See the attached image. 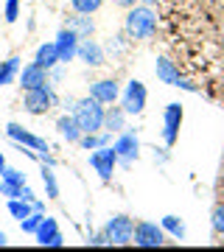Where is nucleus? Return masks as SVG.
<instances>
[{"mask_svg": "<svg viewBox=\"0 0 224 252\" xmlns=\"http://www.w3.org/2000/svg\"><path fill=\"white\" fill-rule=\"evenodd\" d=\"M124 31L129 39H152L157 31V14L152 11V6H132L126 11Z\"/></svg>", "mask_w": 224, "mask_h": 252, "instance_id": "nucleus-1", "label": "nucleus"}, {"mask_svg": "<svg viewBox=\"0 0 224 252\" xmlns=\"http://www.w3.org/2000/svg\"><path fill=\"white\" fill-rule=\"evenodd\" d=\"M104 104L96 101L93 95L87 98L76 101V107H73V118H76V124H79L81 135H93V132H101L104 129Z\"/></svg>", "mask_w": 224, "mask_h": 252, "instance_id": "nucleus-2", "label": "nucleus"}, {"mask_svg": "<svg viewBox=\"0 0 224 252\" xmlns=\"http://www.w3.org/2000/svg\"><path fill=\"white\" fill-rule=\"evenodd\" d=\"M54 104H56V93H54V87H51V81L42 84V87L26 90V98H23V107H26L28 115H45Z\"/></svg>", "mask_w": 224, "mask_h": 252, "instance_id": "nucleus-3", "label": "nucleus"}, {"mask_svg": "<svg viewBox=\"0 0 224 252\" xmlns=\"http://www.w3.org/2000/svg\"><path fill=\"white\" fill-rule=\"evenodd\" d=\"M104 235H107L109 247H124V244H132L134 235V221L129 216H112L104 227Z\"/></svg>", "mask_w": 224, "mask_h": 252, "instance_id": "nucleus-4", "label": "nucleus"}, {"mask_svg": "<svg viewBox=\"0 0 224 252\" xmlns=\"http://www.w3.org/2000/svg\"><path fill=\"white\" fill-rule=\"evenodd\" d=\"M157 79L162 81V84H171V87H179V90H185V93H196L199 87L193 84L191 79H185V76H179V70H177V64L171 62V59H165V56H160L157 59Z\"/></svg>", "mask_w": 224, "mask_h": 252, "instance_id": "nucleus-5", "label": "nucleus"}, {"mask_svg": "<svg viewBox=\"0 0 224 252\" xmlns=\"http://www.w3.org/2000/svg\"><path fill=\"white\" fill-rule=\"evenodd\" d=\"M132 244L143 247V250L162 247V244H165V230H162V224H154V221H137V224H134Z\"/></svg>", "mask_w": 224, "mask_h": 252, "instance_id": "nucleus-6", "label": "nucleus"}, {"mask_svg": "<svg viewBox=\"0 0 224 252\" xmlns=\"http://www.w3.org/2000/svg\"><path fill=\"white\" fill-rule=\"evenodd\" d=\"M182 118H185L182 104H168V107H165V115H162V143H165V149H171V146L179 140Z\"/></svg>", "mask_w": 224, "mask_h": 252, "instance_id": "nucleus-7", "label": "nucleus"}, {"mask_svg": "<svg viewBox=\"0 0 224 252\" xmlns=\"http://www.w3.org/2000/svg\"><path fill=\"white\" fill-rule=\"evenodd\" d=\"M90 165L96 168V174L101 177V182H109L112 180V171L118 165V152L112 146H101V149H93L90 154Z\"/></svg>", "mask_w": 224, "mask_h": 252, "instance_id": "nucleus-8", "label": "nucleus"}, {"mask_svg": "<svg viewBox=\"0 0 224 252\" xmlns=\"http://www.w3.org/2000/svg\"><path fill=\"white\" fill-rule=\"evenodd\" d=\"M112 149L118 152V162H121V165H132V162L140 157V140L134 135V129H124V132L118 135V140L112 143Z\"/></svg>", "mask_w": 224, "mask_h": 252, "instance_id": "nucleus-9", "label": "nucleus"}, {"mask_svg": "<svg viewBox=\"0 0 224 252\" xmlns=\"http://www.w3.org/2000/svg\"><path fill=\"white\" fill-rule=\"evenodd\" d=\"M146 101H149V93H146V84L143 81L132 79L126 84L124 90V101H121V107L126 109V115H140L146 109Z\"/></svg>", "mask_w": 224, "mask_h": 252, "instance_id": "nucleus-10", "label": "nucleus"}, {"mask_svg": "<svg viewBox=\"0 0 224 252\" xmlns=\"http://www.w3.org/2000/svg\"><path fill=\"white\" fill-rule=\"evenodd\" d=\"M6 135H9L17 146H28V149H34L36 154H39V152H51V146L45 143L42 137H36L34 132L23 129L20 124H9V126H6Z\"/></svg>", "mask_w": 224, "mask_h": 252, "instance_id": "nucleus-11", "label": "nucleus"}, {"mask_svg": "<svg viewBox=\"0 0 224 252\" xmlns=\"http://www.w3.org/2000/svg\"><path fill=\"white\" fill-rule=\"evenodd\" d=\"M56 54H59V64H67L76 59V51H79V34H73L70 28H62L59 34H56Z\"/></svg>", "mask_w": 224, "mask_h": 252, "instance_id": "nucleus-12", "label": "nucleus"}, {"mask_svg": "<svg viewBox=\"0 0 224 252\" xmlns=\"http://www.w3.org/2000/svg\"><path fill=\"white\" fill-rule=\"evenodd\" d=\"M34 238H36L39 247H62L64 244V235L59 233V224H56V219H51V216L42 219V224L36 227Z\"/></svg>", "mask_w": 224, "mask_h": 252, "instance_id": "nucleus-13", "label": "nucleus"}, {"mask_svg": "<svg viewBox=\"0 0 224 252\" xmlns=\"http://www.w3.org/2000/svg\"><path fill=\"white\" fill-rule=\"evenodd\" d=\"M76 56H79L84 64H90V67H101V64L107 62V56H104V48L96 42V39H81L79 42V51H76Z\"/></svg>", "mask_w": 224, "mask_h": 252, "instance_id": "nucleus-14", "label": "nucleus"}, {"mask_svg": "<svg viewBox=\"0 0 224 252\" xmlns=\"http://www.w3.org/2000/svg\"><path fill=\"white\" fill-rule=\"evenodd\" d=\"M20 87L23 90H34V87H42V84H48V70L45 67H39L36 62H31V64H26L23 70H20Z\"/></svg>", "mask_w": 224, "mask_h": 252, "instance_id": "nucleus-15", "label": "nucleus"}, {"mask_svg": "<svg viewBox=\"0 0 224 252\" xmlns=\"http://www.w3.org/2000/svg\"><path fill=\"white\" fill-rule=\"evenodd\" d=\"M90 95L101 104H115L121 90H118V81L115 79H101V81H93L90 84Z\"/></svg>", "mask_w": 224, "mask_h": 252, "instance_id": "nucleus-16", "label": "nucleus"}, {"mask_svg": "<svg viewBox=\"0 0 224 252\" xmlns=\"http://www.w3.org/2000/svg\"><path fill=\"white\" fill-rule=\"evenodd\" d=\"M126 109L124 107H107L104 109V129L112 132V135H121L126 129Z\"/></svg>", "mask_w": 224, "mask_h": 252, "instance_id": "nucleus-17", "label": "nucleus"}, {"mask_svg": "<svg viewBox=\"0 0 224 252\" xmlns=\"http://www.w3.org/2000/svg\"><path fill=\"white\" fill-rule=\"evenodd\" d=\"M56 129H59V135H62L67 143H79L81 140V129H79V124H76L73 112L70 115H59L56 118Z\"/></svg>", "mask_w": 224, "mask_h": 252, "instance_id": "nucleus-18", "label": "nucleus"}, {"mask_svg": "<svg viewBox=\"0 0 224 252\" xmlns=\"http://www.w3.org/2000/svg\"><path fill=\"white\" fill-rule=\"evenodd\" d=\"M64 28H70L73 34H79V39H87V36H93V31H96V23L90 20V14H73L70 20H67V26Z\"/></svg>", "mask_w": 224, "mask_h": 252, "instance_id": "nucleus-19", "label": "nucleus"}, {"mask_svg": "<svg viewBox=\"0 0 224 252\" xmlns=\"http://www.w3.org/2000/svg\"><path fill=\"white\" fill-rule=\"evenodd\" d=\"M39 67L45 70H54L56 64H59V54H56V42H42V45L36 48V59H34Z\"/></svg>", "mask_w": 224, "mask_h": 252, "instance_id": "nucleus-20", "label": "nucleus"}, {"mask_svg": "<svg viewBox=\"0 0 224 252\" xmlns=\"http://www.w3.org/2000/svg\"><path fill=\"white\" fill-rule=\"evenodd\" d=\"M79 146L84 152H93V149H101V146H112V132L101 129V132H93V135H81Z\"/></svg>", "mask_w": 224, "mask_h": 252, "instance_id": "nucleus-21", "label": "nucleus"}, {"mask_svg": "<svg viewBox=\"0 0 224 252\" xmlns=\"http://www.w3.org/2000/svg\"><path fill=\"white\" fill-rule=\"evenodd\" d=\"M20 76V56H11L6 62H0V87H6Z\"/></svg>", "mask_w": 224, "mask_h": 252, "instance_id": "nucleus-22", "label": "nucleus"}, {"mask_svg": "<svg viewBox=\"0 0 224 252\" xmlns=\"http://www.w3.org/2000/svg\"><path fill=\"white\" fill-rule=\"evenodd\" d=\"M162 230L171 233L177 241H185V235H188V230H185V224H182V219H177V216H162Z\"/></svg>", "mask_w": 224, "mask_h": 252, "instance_id": "nucleus-23", "label": "nucleus"}, {"mask_svg": "<svg viewBox=\"0 0 224 252\" xmlns=\"http://www.w3.org/2000/svg\"><path fill=\"white\" fill-rule=\"evenodd\" d=\"M9 213L17 219V221H23L26 216L34 213V202H26V199H9Z\"/></svg>", "mask_w": 224, "mask_h": 252, "instance_id": "nucleus-24", "label": "nucleus"}, {"mask_svg": "<svg viewBox=\"0 0 224 252\" xmlns=\"http://www.w3.org/2000/svg\"><path fill=\"white\" fill-rule=\"evenodd\" d=\"M42 182H45V193H48V199H59V182H56L54 165H42Z\"/></svg>", "mask_w": 224, "mask_h": 252, "instance_id": "nucleus-25", "label": "nucleus"}, {"mask_svg": "<svg viewBox=\"0 0 224 252\" xmlns=\"http://www.w3.org/2000/svg\"><path fill=\"white\" fill-rule=\"evenodd\" d=\"M70 3H73V9L79 11V14H96L104 0H70Z\"/></svg>", "mask_w": 224, "mask_h": 252, "instance_id": "nucleus-26", "label": "nucleus"}, {"mask_svg": "<svg viewBox=\"0 0 224 252\" xmlns=\"http://www.w3.org/2000/svg\"><path fill=\"white\" fill-rule=\"evenodd\" d=\"M42 219H45V213H39V210H34L31 216H26L23 221H20V227H23V233H31V235H34V233H36V227L42 224Z\"/></svg>", "mask_w": 224, "mask_h": 252, "instance_id": "nucleus-27", "label": "nucleus"}, {"mask_svg": "<svg viewBox=\"0 0 224 252\" xmlns=\"http://www.w3.org/2000/svg\"><path fill=\"white\" fill-rule=\"evenodd\" d=\"M0 180H3V182H11V185H26V174L6 165V168H3V174H0Z\"/></svg>", "mask_w": 224, "mask_h": 252, "instance_id": "nucleus-28", "label": "nucleus"}, {"mask_svg": "<svg viewBox=\"0 0 224 252\" xmlns=\"http://www.w3.org/2000/svg\"><path fill=\"white\" fill-rule=\"evenodd\" d=\"M213 230L219 235H224V205H216L213 207Z\"/></svg>", "mask_w": 224, "mask_h": 252, "instance_id": "nucleus-29", "label": "nucleus"}, {"mask_svg": "<svg viewBox=\"0 0 224 252\" xmlns=\"http://www.w3.org/2000/svg\"><path fill=\"white\" fill-rule=\"evenodd\" d=\"M20 17V0H6V23H17Z\"/></svg>", "mask_w": 224, "mask_h": 252, "instance_id": "nucleus-30", "label": "nucleus"}, {"mask_svg": "<svg viewBox=\"0 0 224 252\" xmlns=\"http://www.w3.org/2000/svg\"><path fill=\"white\" fill-rule=\"evenodd\" d=\"M20 188H23V185H11V182H3V180H0V193H3V196L20 199Z\"/></svg>", "mask_w": 224, "mask_h": 252, "instance_id": "nucleus-31", "label": "nucleus"}, {"mask_svg": "<svg viewBox=\"0 0 224 252\" xmlns=\"http://www.w3.org/2000/svg\"><path fill=\"white\" fill-rule=\"evenodd\" d=\"M87 244H90V247H109V241H107V235H104V233H98V235H90V238H87Z\"/></svg>", "mask_w": 224, "mask_h": 252, "instance_id": "nucleus-32", "label": "nucleus"}, {"mask_svg": "<svg viewBox=\"0 0 224 252\" xmlns=\"http://www.w3.org/2000/svg\"><path fill=\"white\" fill-rule=\"evenodd\" d=\"M36 157H39V162H42V165H56V157L51 152H39Z\"/></svg>", "mask_w": 224, "mask_h": 252, "instance_id": "nucleus-33", "label": "nucleus"}, {"mask_svg": "<svg viewBox=\"0 0 224 252\" xmlns=\"http://www.w3.org/2000/svg\"><path fill=\"white\" fill-rule=\"evenodd\" d=\"M20 199H26V202H34V190L28 188V185H23V188H20Z\"/></svg>", "mask_w": 224, "mask_h": 252, "instance_id": "nucleus-34", "label": "nucleus"}, {"mask_svg": "<svg viewBox=\"0 0 224 252\" xmlns=\"http://www.w3.org/2000/svg\"><path fill=\"white\" fill-rule=\"evenodd\" d=\"M115 6H124V9H132V6H137V0H112Z\"/></svg>", "mask_w": 224, "mask_h": 252, "instance_id": "nucleus-35", "label": "nucleus"}, {"mask_svg": "<svg viewBox=\"0 0 224 252\" xmlns=\"http://www.w3.org/2000/svg\"><path fill=\"white\" fill-rule=\"evenodd\" d=\"M6 244H9V238H6V233H3V230H0V247H6Z\"/></svg>", "mask_w": 224, "mask_h": 252, "instance_id": "nucleus-36", "label": "nucleus"}, {"mask_svg": "<svg viewBox=\"0 0 224 252\" xmlns=\"http://www.w3.org/2000/svg\"><path fill=\"white\" fill-rule=\"evenodd\" d=\"M3 168H6V157H3V152H0V174H3Z\"/></svg>", "mask_w": 224, "mask_h": 252, "instance_id": "nucleus-37", "label": "nucleus"}, {"mask_svg": "<svg viewBox=\"0 0 224 252\" xmlns=\"http://www.w3.org/2000/svg\"><path fill=\"white\" fill-rule=\"evenodd\" d=\"M146 6H154V3H160V0H143Z\"/></svg>", "mask_w": 224, "mask_h": 252, "instance_id": "nucleus-38", "label": "nucleus"}]
</instances>
